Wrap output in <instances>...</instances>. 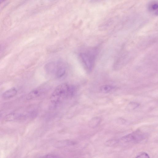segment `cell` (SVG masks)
Here are the masks:
<instances>
[{
	"instance_id": "9",
	"label": "cell",
	"mask_w": 158,
	"mask_h": 158,
	"mask_svg": "<svg viewBox=\"0 0 158 158\" xmlns=\"http://www.w3.org/2000/svg\"><path fill=\"white\" fill-rule=\"evenodd\" d=\"M101 118L98 117H96L92 118L89 122V125L92 128L97 127L101 122Z\"/></svg>"
},
{
	"instance_id": "10",
	"label": "cell",
	"mask_w": 158,
	"mask_h": 158,
	"mask_svg": "<svg viewBox=\"0 0 158 158\" xmlns=\"http://www.w3.org/2000/svg\"><path fill=\"white\" fill-rule=\"evenodd\" d=\"M20 116L18 114L12 113L8 114L5 118V120L7 121H11L15 120L19 118Z\"/></svg>"
},
{
	"instance_id": "2",
	"label": "cell",
	"mask_w": 158,
	"mask_h": 158,
	"mask_svg": "<svg viewBox=\"0 0 158 158\" xmlns=\"http://www.w3.org/2000/svg\"><path fill=\"white\" fill-rule=\"evenodd\" d=\"M46 72L50 75L56 78H60L65 74L66 67L64 64L60 61L49 62L44 67Z\"/></svg>"
},
{
	"instance_id": "5",
	"label": "cell",
	"mask_w": 158,
	"mask_h": 158,
	"mask_svg": "<svg viewBox=\"0 0 158 158\" xmlns=\"http://www.w3.org/2000/svg\"><path fill=\"white\" fill-rule=\"evenodd\" d=\"M44 91L43 88L42 87L35 89L28 94L27 98L28 100H31L36 98L41 95Z\"/></svg>"
},
{
	"instance_id": "16",
	"label": "cell",
	"mask_w": 158,
	"mask_h": 158,
	"mask_svg": "<svg viewBox=\"0 0 158 158\" xmlns=\"http://www.w3.org/2000/svg\"><path fill=\"white\" fill-rule=\"evenodd\" d=\"M6 0H0V5L4 2Z\"/></svg>"
},
{
	"instance_id": "17",
	"label": "cell",
	"mask_w": 158,
	"mask_h": 158,
	"mask_svg": "<svg viewBox=\"0 0 158 158\" xmlns=\"http://www.w3.org/2000/svg\"><path fill=\"white\" fill-rule=\"evenodd\" d=\"M1 116V114H0V118Z\"/></svg>"
},
{
	"instance_id": "8",
	"label": "cell",
	"mask_w": 158,
	"mask_h": 158,
	"mask_svg": "<svg viewBox=\"0 0 158 158\" xmlns=\"http://www.w3.org/2000/svg\"><path fill=\"white\" fill-rule=\"evenodd\" d=\"M17 92V90L15 88H12L5 91L2 94V96L4 98L9 99L15 96Z\"/></svg>"
},
{
	"instance_id": "4",
	"label": "cell",
	"mask_w": 158,
	"mask_h": 158,
	"mask_svg": "<svg viewBox=\"0 0 158 158\" xmlns=\"http://www.w3.org/2000/svg\"><path fill=\"white\" fill-rule=\"evenodd\" d=\"M145 137V135L144 133L139 131H136L123 136L121 138V140L125 142H138L142 140Z\"/></svg>"
},
{
	"instance_id": "12",
	"label": "cell",
	"mask_w": 158,
	"mask_h": 158,
	"mask_svg": "<svg viewBox=\"0 0 158 158\" xmlns=\"http://www.w3.org/2000/svg\"><path fill=\"white\" fill-rule=\"evenodd\" d=\"M139 106V104L135 102H131L127 105L126 109L128 110H132L135 109Z\"/></svg>"
},
{
	"instance_id": "15",
	"label": "cell",
	"mask_w": 158,
	"mask_h": 158,
	"mask_svg": "<svg viewBox=\"0 0 158 158\" xmlns=\"http://www.w3.org/2000/svg\"><path fill=\"white\" fill-rule=\"evenodd\" d=\"M59 157L58 156L56 155L52 154H49L43 156L41 157H46V158H54V157Z\"/></svg>"
},
{
	"instance_id": "7",
	"label": "cell",
	"mask_w": 158,
	"mask_h": 158,
	"mask_svg": "<svg viewBox=\"0 0 158 158\" xmlns=\"http://www.w3.org/2000/svg\"><path fill=\"white\" fill-rule=\"evenodd\" d=\"M148 9L149 11L154 15H158V4L156 1H152L149 2L148 5Z\"/></svg>"
},
{
	"instance_id": "14",
	"label": "cell",
	"mask_w": 158,
	"mask_h": 158,
	"mask_svg": "<svg viewBox=\"0 0 158 158\" xmlns=\"http://www.w3.org/2000/svg\"><path fill=\"white\" fill-rule=\"evenodd\" d=\"M136 158H149L150 157L147 153L144 152H142L139 153L135 156Z\"/></svg>"
},
{
	"instance_id": "18",
	"label": "cell",
	"mask_w": 158,
	"mask_h": 158,
	"mask_svg": "<svg viewBox=\"0 0 158 158\" xmlns=\"http://www.w3.org/2000/svg\"><path fill=\"white\" fill-rule=\"evenodd\" d=\"M0 48H1V47H0Z\"/></svg>"
},
{
	"instance_id": "1",
	"label": "cell",
	"mask_w": 158,
	"mask_h": 158,
	"mask_svg": "<svg viewBox=\"0 0 158 158\" xmlns=\"http://www.w3.org/2000/svg\"><path fill=\"white\" fill-rule=\"evenodd\" d=\"M74 91L73 86L65 83L60 84L56 87L52 94L50 98L51 102L53 104H58L72 96Z\"/></svg>"
},
{
	"instance_id": "3",
	"label": "cell",
	"mask_w": 158,
	"mask_h": 158,
	"mask_svg": "<svg viewBox=\"0 0 158 158\" xmlns=\"http://www.w3.org/2000/svg\"><path fill=\"white\" fill-rule=\"evenodd\" d=\"M79 58L85 69L91 71L93 67L95 57L92 52H81L79 54Z\"/></svg>"
},
{
	"instance_id": "6",
	"label": "cell",
	"mask_w": 158,
	"mask_h": 158,
	"mask_svg": "<svg viewBox=\"0 0 158 158\" xmlns=\"http://www.w3.org/2000/svg\"><path fill=\"white\" fill-rule=\"evenodd\" d=\"M76 144V142L74 141L65 140L57 141L54 145V146L56 148H61L66 146L73 145Z\"/></svg>"
},
{
	"instance_id": "13",
	"label": "cell",
	"mask_w": 158,
	"mask_h": 158,
	"mask_svg": "<svg viewBox=\"0 0 158 158\" xmlns=\"http://www.w3.org/2000/svg\"><path fill=\"white\" fill-rule=\"evenodd\" d=\"M119 140L116 139H112L107 141L105 143L106 145L108 146H112L118 143Z\"/></svg>"
},
{
	"instance_id": "11",
	"label": "cell",
	"mask_w": 158,
	"mask_h": 158,
	"mask_svg": "<svg viewBox=\"0 0 158 158\" xmlns=\"http://www.w3.org/2000/svg\"><path fill=\"white\" fill-rule=\"evenodd\" d=\"M114 88L113 86L108 85H105L102 86L100 88V91L104 93L109 92Z\"/></svg>"
}]
</instances>
